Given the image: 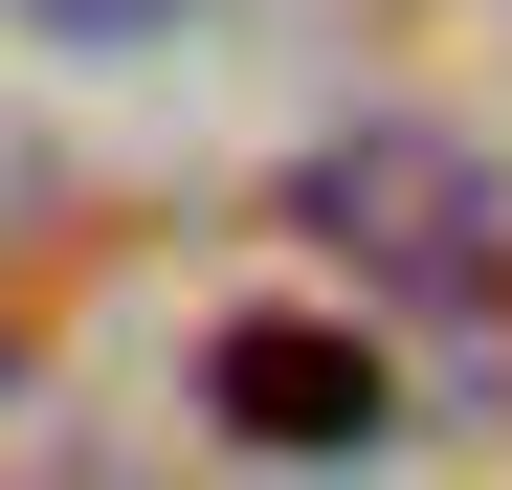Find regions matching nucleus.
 Returning a JSON list of instances; mask_svg holds the SVG:
<instances>
[{
	"instance_id": "obj_1",
	"label": "nucleus",
	"mask_w": 512,
	"mask_h": 490,
	"mask_svg": "<svg viewBox=\"0 0 512 490\" xmlns=\"http://www.w3.org/2000/svg\"><path fill=\"white\" fill-rule=\"evenodd\" d=\"M290 223L334 245V268H401V290H490V156L468 134H312L290 156Z\"/></svg>"
},
{
	"instance_id": "obj_2",
	"label": "nucleus",
	"mask_w": 512,
	"mask_h": 490,
	"mask_svg": "<svg viewBox=\"0 0 512 490\" xmlns=\"http://www.w3.org/2000/svg\"><path fill=\"white\" fill-rule=\"evenodd\" d=\"M201 401H223V446L334 468V446H379V424H401V357H379V335H334V312H223V335H201Z\"/></svg>"
},
{
	"instance_id": "obj_3",
	"label": "nucleus",
	"mask_w": 512,
	"mask_h": 490,
	"mask_svg": "<svg viewBox=\"0 0 512 490\" xmlns=\"http://www.w3.org/2000/svg\"><path fill=\"white\" fill-rule=\"evenodd\" d=\"M45 45H179V0H23Z\"/></svg>"
},
{
	"instance_id": "obj_4",
	"label": "nucleus",
	"mask_w": 512,
	"mask_h": 490,
	"mask_svg": "<svg viewBox=\"0 0 512 490\" xmlns=\"http://www.w3.org/2000/svg\"><path fill=\"white\" fill-rule=\"evenodd\" d=\"M0 401H23V335H0Z\"/></svg>"
},
{
	"instance_id": "obj_5",
	"label": "nucleus",
	"mask_w": 512,
	"mask_h": 490,
	"mask_svg": "<svg viewBox=\"0 0 512 490\" xmlns=\"http://www.w3.org/2000/svg\"><path fill=\"white\" fill-rule=\"evenodd\" d=\"M0 179H23V156H0Z\"/></svg>"
}]
</instances>
